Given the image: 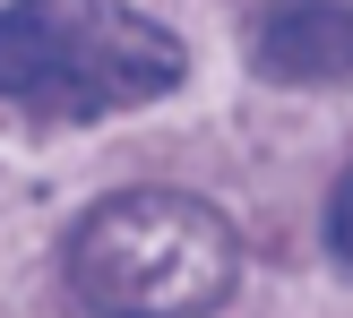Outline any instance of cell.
Returning a JSON list of instances; mask_svg holds the SVG:
<instances>
[{
	"instance_id": "6da1fadb",
	"label": "cell",
	"mask_w": 353,
	"mask_h": 318,
	"mask_svg": "<svg viewBox=\"0 0 353 318\" xmlns=\"http://www.w3.org/2000/svg\"><path fill=\"white\" fill-rule=\"evenodd\" d=\"M190 69L181 34L121 0H9L0 9V95L43 120H95L172 95Z\"/></svg>"
},
{
	"instance_id": "3957f363",
	"label": "cell",
	"mask_w": 353,
	"mask_h": 318,
	"mask_svg": "<svg viewBox=\"0 0 353 318\" xmlns=\"http://www.w3.org/2000/svg\"><path fill=\"white\" fill-rule=\"evenodd\" d=\"M259 69L268 78H353V9L345 0H276L268 26H259Z\"/></svg>"
},
{
	"instance_id": "277c9868",
	"label": "cell",
	"mask_w": 353,
	"mask_h": 318,
	"mask_svg": "<svg viewBox=\"0 0 353 318\" xmlns=\"http://www.w3.org/2000/svg\"><path fill=\"white\" fill-rule=\"evenodd\" d=\"M327 250H336L345 267H353V172L336 181V198H327Z\"/></svg>"
},
{
	"instance_id": "7a4b0ae2",
	"label": "cell",
	"mask_w": 353,
	"mask_h": 318,
	"mask_svg": "<svg viewBox=\"0 0 353 318\" xmlns=\"http://www.w3.org/2000/svg\"><path fill=\"white\" fill-rule=\"evenodd\" d=\"M69 293L95 310H216L233 301V233L181 189L103 198L69 241Z\"/></svg>"
}]
</instances>
